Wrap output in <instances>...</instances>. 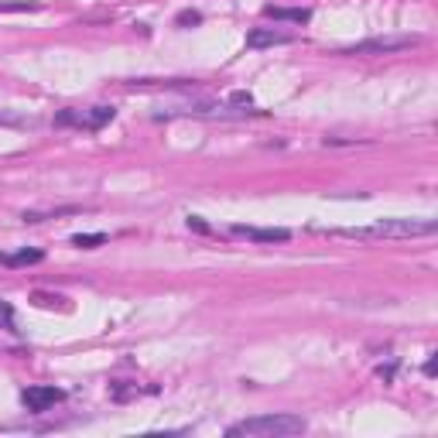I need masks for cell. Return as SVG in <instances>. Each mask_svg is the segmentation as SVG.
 <instances>
[{"mask_svg":"<svg viewBox=\"0 0 438 438\" xmlns=\"http://www.w3.org/2000/svg\"><path fill=\"white\" fill-rule=\"evenodd\" d=\"M435 230V219H380L373 226L339 230V237H350V240H415V237H432Z\"/></svg>","mask_w":438,"mask_h":438,"instance_id":"obj_1","label":"cell"},{"mask_svg":"<svg viewBox=\"0 0 438 438\" xmlns=\"http://www.w3.org/2000/svg\"><path fill=\"white\" fill-rule=\"evenodd\" d=\"M308 428L305 418L298 415H257V418H243L237 425L226 428L230 438H291L302 435Z\"/></svg>","mask_w":438,"mask_h":438,"instance_id":"obj_2","label":"cell"},{"mask_svg":"<svg viewBox=\"0 0 438 438\" xmlns=\"http://www.w3.org/2000/svg\"><path fill=\"white\" fill-rule=\"evenodd\" d=\"M113 117H117V110H113V107L62 110V113L55 117V124H59V127H83V131H100V127H107Z\"/></svg>","mask_w":438,"mask_h":438,"instance_id":"obj_3","label":"cell"},{"mask_svg":"<svg viewBox=\"0 0 438 438\" xmlns=\"http://www.w3.org/2000/svg\"><path fill=\"white\" fill-rule=\"evenodd\" d=\"M418 35H391V38H367V42L346 48L343 55H394L404 48H415Z\"/></svg>","mask_w":438,"mask_h":438,"instance_id":"obj_4","label":"cell"},{"mask_svg":"<svg viewBox=\"0 0 438 438\" xmlns=\"http://www.w3.org/2000/svg\"><path fill=\"white\" fill-rule=\"evenodd\" d=\"M24 408L31 411V415H45V411H52L55 404H62L66 401V391H59V387H45V384H35V387H28L21 394Z\"/></svg>","mask_w":438,"mask_h":438,"instance_id":"obj_5","label":"cell"},{"mask_svg":"<svg viewBox=\"0 0 438 438\" xmlns=\"http://www.w3.org/2000/svg\"><path fill=\"white\" fill-rule=\"evenodd\" d=\"M291 35L288 31H274V28H254L247 35V48H271V45H288Z\"/></svg>","mask_w":438,"mask_h":438,"instance_id":"obj_6","label":"cell"},{"mask_svg":"<svg viewBox=\"0 0 438 438\" xmlns=\"http://www.w3.org/2000/svg\"><path fill=\"white\" fill-rule=\"evenodd\" d=\"M233 233H237V237H247V240H254V243H285V240H291V233H288V230H257V226H233Z\"/></svg>","mask_w":438,"mask_h":438,"instance_id":"obj_7","label":"cell"},{"mask_svg":"<svg viewBox=\"0 0 438 438\" xmlns=\"http://www.w3.org/2000/svg\"><path fill=\"white\" fill-rule=\"evenodd\" d=\"M267 18H274V21L308 24L312 21V11H308V7H267Z\"/></svg>","mask_w":438,"mask_h":438,"instance_id":"obj_8","label":"cell"},{"mask_svg":"<svg viewBox=\"0 0 438 438\" xmlns=\"http://www.w3.org/2000/svg\"><path fill=\"white\" fill-rule=\"evenodd\" d=\"M4 264H11V267H28V264H42L45 254L42 250H18V254H11V257H0Z\"/></svg>","mask_w":438,"mask_h":438,"instance_id":"obj_9","label":"cell"},{"mask_svg":"<svg viewBox=\"0 0 438 438\" xmlns=\"http://www.w3.org/2000/svg\"><path fill=\"white\" fill-rule=\"evenodd\" d=\"M69 213H83V206H66V209H55V213H24V223H42V219L69 216Z\"/></svg>","mask_w":438,"mask_h":438,"instance_id":"obj_10","label":"cell"},{"mask_svg":"<svg viewBox=\"0 0 438 438\" xmlns=\"http://www.w3.org/2000/svg\"><path fill=\"white\" fill-rule=\"evenodd\" d=\"M31 302H35V305L38 308H69L66 305V298H59V295H55V298H52V295H45V291H35V295H31Z\"/></svg>","mask_w":438,"mask_h":438,"instance_id":"obj_11","label":"cell"},{"mask_svg":"<svg viewBox=\"0 0 438 438\" xmlns=\"http://www.w3.org/2000/svg\"><path fill=\"white\" fill-rule=\"evenodd\" d=\"M107 243V233H76L72 237V247H100Z\"/></svg>","mask_w":438,"mask_h":438,"instance_id":"obj_12","label":"cell"},{"mask_svg":"<svg viewBox=\"0 0 438 438\" xmlns=\"http://www.w3.org/2000/svg\"><path fill=\"white\" fill-rule=\"evenodd\" d=\"M0 326L14 328V308H11V302H4V298H0Z\"/></svg>","mask_w":438,"mask_h":438,"instance_id":"obj_13","label":"cell"},{"mask_svg":"<svg viewBox=\"0 0 438 438\" xmlns=\"http://www.w3.org/2000/svg\"><path fill=\"white\" fill-rule=\"evenodd\" d=\"M175 21L182 24V28H189V24H199V21H202V14H199V11H182Z\"/></svg>","mask_w":438,"mask_h":438,"instance_id":"obj_14","label":"cell"},{"mask_svg":"<svg viewBox=\"0 0 438 438\" xmlns=\"http://www.w3.org/2000/svg\"><path fill=\"white\" fill-rule=\"evenodd\" d=\"M0 124H11V127H21L24 117L21 113H11V110H0Z\"/></svg>","mask_w":438,"mask_h":438,"instance_id":"obj_15","label":"cell"},{"mask_svg":"<svg viewBox=\"0 0 438 438\" xmlns=\"http://www.w3.org/2000/svg\"><path fill=\"white\" fill-rule=\"evenodd\" d=\"M0 11H38V4H0Z\"/></svg>","mask_w":438,"mask_h":438,"instance_id":"obj_16","label":"cell"}]
</instances>
